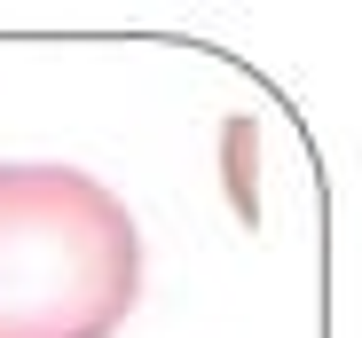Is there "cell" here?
Segmentation results:
<instances>
[{"mask_svg":"<svg viewBox=\"0 0 362 338\" xmlns=\"http://www.w3.org/2000/svg\"><path fill=\"white\" fill-rule=\"evenodd\" d=\"M142 291L134 212L71 165H0V338H110Z\"/></svg>","mask_w":362,"mask_h":338,"instance_id":"cell-1","label":"cell"}]
</instances>
